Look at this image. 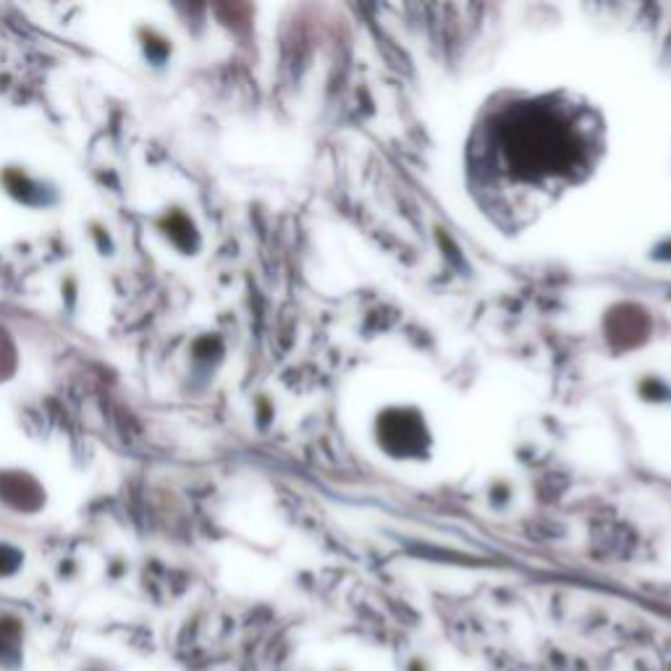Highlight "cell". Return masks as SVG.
<instances>
[{
	"label": "cell",
	"mask_w": 671,
	"mask_h": 671,
	"mask_svg": "<svg viewBox=\"0 0 671 671\" xmlns=\"http://www.w3.org/2000/svg\"><path fill=\"white\" fill-rule=\"evenodd\" d=\"M601 147V121L588 105L564 95L509 97L485 111L470 137V187L496 221L519 226L585 179Z\"/></svg>",
	"instance_id": "obj_1"
}]
</instances>
